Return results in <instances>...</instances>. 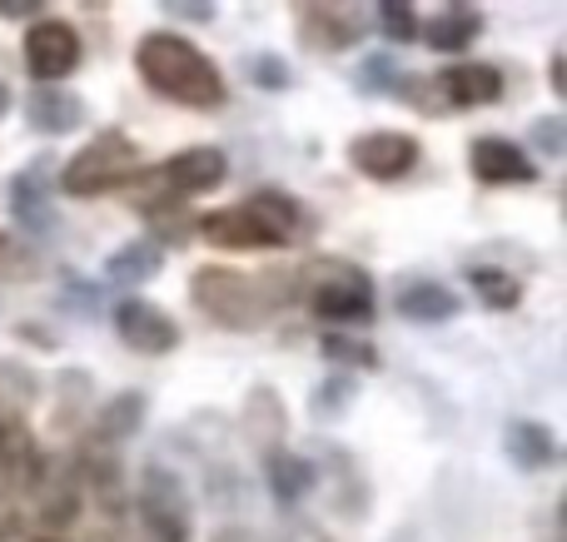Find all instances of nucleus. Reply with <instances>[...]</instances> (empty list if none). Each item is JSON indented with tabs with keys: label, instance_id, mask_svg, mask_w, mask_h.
<instances>
[{
	"label": "nucleus",
	"instance_id": "obj_15",
	"mask_svg": "<svg viewBox=\"0 0 567 542\" xmlns=\"http://www.w3.org/2000/svg\"><path fill=\"white\" fill-rule=\"evenodd\" d=\"M80 115H85V105L60 85H40L35 95H30V125L45 129V135H65V129H75Z\"/></svg>",
	"mask_w": 567,
	"mask_h": 542
},
{
	"label": "nucleus",
	"instance_id": "obj_13",
	"mask_svg": "<svg viewBox=\"0 0 567 542\" xmlns=\"http://www.w3.org/2000/svg\"><path fill=\"white\" fill-rule=\"evenodd\" d=\"M439 90L449 95V105H493L503 95V75L493 65H458V70H443L439 75Z\"/></svg>",
	"mask_w": 567,
	"mask_h": 542
},
{
	"label": "nucleus",
	"instance_id": "obj_24",
	"mask_svg": "<svg viewBox=\"0 0 567 542\" xmlns=\"http://www.w3.org/2000/svg\"><path fill=\"white\" fill-rule=\"evenodd\" d=\"M323 354L353 358V364H373V348H359V344H349V338H323Z\"/></svg>",
	"mask_w": 567,
	"mask_h": 542
},
{
	"label": "nucleus",
	"instance_id": "obj_20",
	"mask_svg": "<svg viewBox=\"0 0 567 542\" xmlns=\"http://www.w3.org/2000/svg\"><path fill=\"white\" fill-rule=\"evenodd\" d=\"M159 269V249L145 244V239H135V244H125L115 259H110V279H145Z\"/></svg>",
	"mask_w": 567,
	"mask_h": 542
},
{
	"label": "nucleus",
	"instance_id": "obj_2",
	"mask_svg": "<svg viewBox=\"0 0 567 542\" xmlns=\"http://www.w3.org/2000/svg\"><path fill=\"white\" fill-rule=\"evenodd\" d=\"M293 229H299V205L279 189H259L245 205L215 209L199 219V234L219 249H279L293 239Z\"/></svg>",
	"mask_w": 567,
	"mask_h": 542
},
{
	"label": "nucleus",
	"instance_id": "obj_8",
	"mask_svg": "<svg viewBox=\"0 0 567 542\" xmlns=\"http://www.w3.org/2000/svg\"><path fill=\"white\" fill-rule=\"evenodd\" d=\"M25 65L40 85H60L80 65V35L65 20H35L25 30Z\"/></svg>",
	"mask_w": 567,
	"mask_h": 542
},
{
	"label": "nucleus",
	"instance_id": "obj_3",
	"mask_svg": "<svg viewBox=\"0 0 567 542\" xmlns=\"http://www.w3.org/2000/svg\"><path fill=\"white\" fill-rule=\"evenodd\" d=\"M189 294H195V304L225 329H255V324H265V314H269V289L259 284V279L239 274V269H225V264L195 269Z\"/></svg>",
	"mask_w": 567,
	"mask_h": 542
},
{
	"label": "nucleus",
	"instance_id": "obj_5",
	"mask_svg": "<svg viewBox=\"0 0 567 542\" xmlns=\"http://www.w3.org/2000/svg\"><path fill=\"white\" fill-rule=\"evenodd\" d=\"M225 175H229L225 155H219L215 145H195V149H179V155L165 159V165L145 169V175H130L125 189H140V195H165V199L169 195L185 199V195H199V189H215Z\"/></svg>",
	"mask_w": 567,
	"mask_h": 542
},
{
	"label": "nucleus",
	"instance_id": "obj_12",
	"mask_svg": "<svg viewBox=\"0 0 567 542\" xmlns=\"http://www.w3.org/2000/svg\"><path fill=\"white\" fill-rule=\"evenodd\" d=\"M299 35L309 50H349L363 35V15L349 6H303Z\"/></svg>",
	"mask_w": 567,
	"mask_h": 542
},
{
	"label": "nucleus",
	"instance_id": "obj_21",
	"mask_svg": "<svg viewBox=\"0 0 567 542\" xmlns=\"http://www.w3.org/2000/svg\"><path fill=\"white\" fill-rule=\"evenodd\" d=\"M145 418V398L140 394H125V398H115V404L105 408V418H100V434H110V438H125L130 428Z\"/></svg>",
	"mask_w": 567,
	"mask_h": 542
},
{
	"label": "nucleus",
	"instance_id": "obj_9",
	"mask_svg": "<svg viewBox=\"0 0 567 542\" xmlns=\"http://www.w3.org/2000/svg\"><path fill=\"white\" fill-rule=\"evenodd\" d=\"M419 155H423V145L413 135H403V129H369V135H359L349 145L353 169L369 179H403L419 165Z\"/></svg>",
	"mask_w": 567,
	"mask_h": 542
},
{
	"label": "nucleus",
	"instance_id": "obj_19",
	"mask_svg": "<svg viewBox=\"0 0 567 542\" xmlns=\"http://www.w3.org/2000/svg\"><path fill=\"white\" fill-rule=\"evenodd\" d=\"M473 289H478V299L488 309H513L523 299V289H518V279L513 274H503V269H473Z\"/></svg>",
	"mask_w": 567,
	"mask_h": 542
},
{
	"label": "nucleus",
	"instance_id": "obj_22",
	"mask_svg": "<svg viewBox=\"0 0 567 542\" xmlns=\"http://www.w3.org/2000/svg\"><path fill=\"white\" fill-rule=\"evenodd\" d=\"M379 25L389 40H413L419 35V15H413V6H379Z\"/></svg>",
	"mask_w": 567,
	"mask_h": 542
},
{
	"label": "nucleus",
	"instance_id": "obj_6",
	"mask_svg": "<svg viewBox=\"0 0 567 542\" xmlns=\"http://www.w3.org/2000/svg\"><path fill=\"white\" fill-rule=\"evenodd\" d=\"M313 314L323 324H369L373 319V284L349 264H329L319 269V284L309 294Z\"/></svg>",
	"mask_w": 567,
	"mask_h": 542
},
{
	"label": "nucleus",
	"instance_id": "obj_23",
	"mask_svg": "<svg viewBox=\"0 0 567 542\" xmlns=\"http://www.w3.org/2000/svg\"><path fill=\"white\" fill-rule=\"evenodd\" d=\"M30 269H35V259H30L10 234H0V274H6V279H10V274H16V279H30Z\"/></svg>",
	"mask_w": 567,
	"mask_h": 542
},
{
	"label": "nucleus",
	"instance_id": "obj_17",
	"mask_svg": "<svg viewBox=\"0 0 567 542\" xmlns=\"http://www.w3.org/2000/svg\"><path fill=\"white\" fill-rule=\"evenodd\" d=\"M508 454H513V463L533 473V468L553 463V434L543 424H513L508 428Z\"/></svg>",
	"mask_w": 567,
	"mask_h": 542
},
{
	"label": "nucleus",
	"instance_id": "obj_4",
	"mask_svg": "<svg viewBox=\"0 0 567 542\" xmlns=\"http://www.w3.org/2000/svg\"><path fill=\"white\" fill-rule=\"evenodd\" d=\"M130 175H135V145L120 129H105V135H95L70 159L60 185H65V195L90 199V195H105V189H125Z\"/></svg>",
	"mask_w": 567,
	"mask_h": 542
},
{
	"label": "nucleus",
	"instance_id": "obj_14",
	"mask_svg": "<svg viewBox=\"0 0 567 542\" xmlns=\"http://www.w3.org/2000/svg\"><path fill=\"white\" fill-rule=\"evenodd\" d=\"M399 314L413 319V324H439V319L458 314V299H453V289L433 284V279H413V284L399 289Z\"/></svg>",
	"mask_w": 567,
	"mask_h": 542
},
{
	"label": "nucleus",
	"instance_id": "obj_26",
	"mask_svg": "<svg viewBox=\"0 0 567 542\" xmlns=\"http://www.w3.org/2000/svg\"><path fill=\"white\" fill-rule=\"evenodd\" d=\"M6 105H10V95H6V85H0V115H6Z\"/></svg>",
	"mask_w": 567,
	"mask_h": 542
},
{
	"label": "nucleus",
	"instance_id": "obj_10",
	"mask_svg": "<svg viewBox=\"0 0 567 542\" xmlns=\"http://www.w3.org/2000/svg\"><path fill=\"white\" fill-rule=\"evenodd\" d=\"M115 334L125 338L135 354H169V348L179 344V324L165 314L159 304H150V299H125V304L115 309Z\"/></svg>",
	"mask_w": 567,
	"mask_h": 542
},
{
	"label": "nucleus",
	"instance_id": "obj_25",
	"mask_svg": "<svg viewBox=\"0 0 567 542\" xmlns=\"http://www.w3.org/2000/svg\"><path fill=\"white\" fill-rule=\"evenodd\" d=\"M0 15H16L20 20V15H35V6H0Z\"/></svg>",
	"mask_w": 567,
	"mask_h": 542
},
{
	"label": "nucleus",
	"instance_id": "obj_1",
	"mask_svg": "<svg viewBox=\"0 0 567 542\" xmlns=\"http://www.w3.org/2000/svg\"><path fill=\"white\" fill-rule=\"evenodd\" d=\"M135 70L155 95L175 100L189 110H215L225 105V75L219 65L205 55L199 45H189L185 35H169V30H150L135 45Z\"/></svg>",
	"mask_w": 567,
	"mask_h": 542
},
{
	"label": "nucleus",
	"instance_id": "obj_18",
	"mask_svg": "<svg viewBox=\"0 0 567 542\" xmlns=\"http://www.w3.org/2000/svg\"><path fill=\"white\" fill-rule=\"evenodd\" d=\"M269 483H275V498H279V503H293V498H303V488L313 483V468L303 463V458L275 454V458H269Z\"/></svg>",
	"mask_w": 567,
	"mask_h": 542
},
{
	"label": "nucleus",
	"instance_id": "obj_11",
	"mask_svg": "<svg viewBox=\"0 0 567 542\" xmlns=\"http://www.w3.org/2000/svg\"><path fill=\"white\" fill-rule=\"evenodd\" d=\"M468 165L483 185H533V179H538V165L528 159V149L513 145V139H503V135L473 139Z\"/></svg>",
	"mask_w": 567,
	"mask_h": 542
},
{
	"label": "nucleus",
	"instance_id": "obj_7",
	"mask_svg": "<svg viewBox=\"0 0 567 542\" xmlns=\"http://www.w3.org/2000/svg\"><path fill=\"white\" fill-rule=\"evenodd\" d=\"M140 518L159 542H189V498L179 488V478H169L165 468H145V478H140Z\"/></svg>",
	"mask_w": 567,
	"mask_h": 542
},
{
	"label": "nucleus",
	"instance_id": "obj_16",
	"mask_svg": "<svg viewBox=\"0 0 567 542\" xmlns=\"http://www.w3.org/2000/svg\"><path fill=\"white\" fill-rule=\"evenodd\" d=\"M483 35V15L473 6H449L439 20H433V30H429V45L433 50H463V45H473V40Z\"/></svg>",
	"mask_w": 567,
	"mask_h": 542
}]
</instances>
